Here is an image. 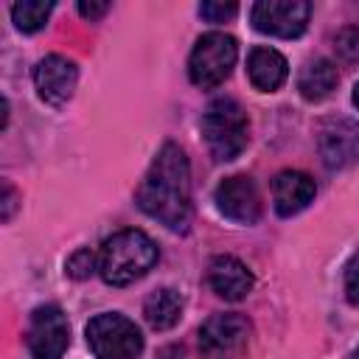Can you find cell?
Returning <instances> with one entry per match:
<instances>
[{
	"label": "cell",
	"mask_w": 359,
	"mask_h": 359,
	"mask_svg": "<svg viewBox=\"0 0 359 359\" xmlns=\"http://www.w3.org/2000/svg\"><path fill=\"white\" fill-rule=\"evenodd\" d=\"M137 208L174 233L191 224V165L177 143H163L135 191Z\"/></svg>",
	"instance_id": "6da1fadb"
},
{
	"label": "cell",
	"mask_w": 359,
	"mask_h": 359,
	"mask_svg": "<svg viewBox=\"0 0 359 359\" xmlns=\"http://www.w3.org/2000/svg\"><path fill=\"white\" fill-rule=\"evenodd\" d=\"M157 264V244L143 230L112 233L98 252V272L109 286H126L143 278Z\"/></svg>",
	"instance_id": "7a4b0ae2"
},
{
	"label": "cell",
	"mask_w": 359,
	"mask_h": 359,
	"mask_svg": "<svg viewBox=\"0 0 359 359\" xmlns=\"http://www.w3.org/2000/svg\"><path fill=\"white\" fill-rule=\"evenodd\" d=\"M202 137L213 160L219 163L236 160L247 146V115L241 104L233 98L210 101L202 115Z\"/></svg>",
	"instance_id": "3957f363"
},
{
	"label": "cell",
	"mask_w": 359,
	"mask_h": 359,
	"mask_svg": "<svg viewBox=\"0 0 359 359\" xmlns=\"http://www.w3.org/2000/svg\"><path fill=\"white\" fill-rule=\"evenodd\" d=\"M236 56H238V45L230 34L224 31L202 34L188 56V76L196 87L213 90L233 73Z\"/></svg>",
	"instance_id": "277c9868"
},
{
	"label": "cell",
	"mask_w": 359,
	"mask_h": 359,
	"mask_svg": "<svg viewBox=\"0 0 359 359\" xmlns=\"http://www.w3.org/2000/svg\"><path fill=\"white\" fill-rule=\"evenodd\" d=\"M87 345L95 359H137L143 351V334L129 317L104 311L87 323Z\"/></svg>",
	"instance_id": "5b68a950"
},
{
	"label": "cell",
	"mask_w": 359,
	"mask_h": 359,
	"mask_svg": "<svg viewBox=\"0 0 359 359\" xmlns=\"http://www.w3.org/2000/svg\"><path fill=\"white\" fill-rule=\"evenodd\" d=\"M25 342L34 359H62L70 345V325L56 303L36 306L28 317Z\"/></svg>",
	"instance_id": "8992f818"
},
{
	"label": "cell",
	"mask_w": 359,
	"mask_h": 359,
	"mask_svg": "<svg viewBox=\"0 0 359 359\" xmlns=\"http://www.w3.org/2000/svg\"><path fill=\"white\" fill-rule=\"evenodd\" d=\"M250 331V320L236 311L213 314L199 328V351L205 359H236L247 348Z\"/></svg>",
	"instance_id": "52a82bcc"
},
{
	"label": "cell",
	"mask_w": 359,
	"mask_h": 359,
	"mask_svg": "<svg viewBox=\"0 0 359 359\" xmlns=\"http://www.w3.org/2000/svg\"><path fill=\"white\" fill-rule=\"evenodd\" d=\"M309 17H311V6L306 0H261L250 11L255 31L280 39L300 36L309 25Z\"/></svg>",
	"instance_id": "ba28073f"
},
{
	"label": "cell",
	"mask_w": 359,
	"mask_h": 359,
	"mask_svg": "<svg viewBox=\"0 0 359 359\" xmlns=\"http://www.w3.org/2000/svg\"><path fill=\"white\" fill-rule=\"evenodd\" d=\"M213 202L219 208V213L236 224H255L261 219V194L258 185L244 177V174H233L227 180H222L216 185Z\"/></svg>",
	"instance_id": "9c48e42d"
},
{
	"label": "cell",
	"mask_w": 359,
	"mask_h": 359,
	"mask_svg": "<svg viewBox=\"0 0 359 359\" xmlns=\"http://www.w3.org/2000/svg\"><path fill=\"white\" fill-rule=\"evenodd\" d=\"M320 157L328 168H345L359 160V123L351 118H328L317 132Z\"/></svg>",
	"instance_id": "30bf717a"
},
{
	"label": "cell",
	"mask_w": 359,
	"mask_h": 359,
	"mask_svg": "<svg viewBox=\"0 0 359 359\" xmlns=\"http://www.w3.org/2000/svg\"><path fill=\"white\" fill-rule=\"evenodd\" d=\"M76 81H79V67L67 56L50 53L45 59H39L36 67H34L36 93H39V98H45L53 107H62L65 101H70V95L76 90Z\"/></svg>",
	"instance_id": "8fae6325"
},
{
	"label": "cell",
	"mask_w": 359,
	"mask_h": 359,
	"mask_svg": "<svg viewBox=\"0 0 359 359\" xmlns=\"http://www.w3.org/2000/svg\"><path fill=\"white\" fill-rule=\"evenodd\" d=\"M208 283L219 297L236 303V300H244L252 292L255 278L247 269V264L238 261L236 255H216L208 264Z\"/></svg>",
	"instance_id": "7c38bea8"
},
{
	"label": "cell",
	"mask_w": 359,
	"mask_h": 359,
	"mask_svg": "<svg viewBox=\"0 0 359 359\" xmlns=\"http://www.w3.org/2000/svg\"><path fill=\"white\" fill-rule=\"evenodd\" d=\"M317 194V185L314 180L306 174V171H280L275 180H272V202H275V210L278 216H294L300 213L303 208H309V202L314 199Z\"/></svg>",
	"instance_id": "4fadbf2b"
},
{
	"label": "cell",
	"mask_w": 359,
	"mask_h": 359,
	"mask_svg": "<svg viewBox=\"0 0 359 359\" xmlns=\"http://www.w3.org/2000/svg\"><path fill=\"white\" fill-rule=\"evenodd\" d=\"M247 73H250V81L255 90L275 93L278 87H283V81L289 76V65H286V56L280 50L258 45L247 56Z\"/></svg>",
	"instance_id": "5bb4252c"
},
{
	"label": "cell",
	"mask_w": 359,
	"mask_h": 359,
	"mask_svg": "<svg viewBox=\"0 0 359 359\" xmlns=\"http://www.w3.org/2000/svg\"><path fill=\"white\" fill-rule=\"evenodd\" d=\"M339 81V73L334 67V62L317 56V59H309L303 67H300V76H297V90L306 101H323L334 93Z\"/></svg>",
	"instance_id": "9a60e30c"
},
{
	"label": "cell",
	"mask_w": 359,
	"mask_h": 359,
	"mask_svg": "<svg viewBox=\"0 0 359 359\" xmlns=\"http://www.w3.org/2000/svg\"><path fill=\"white\" fill-rule=\"evenodd\" d=\"M182 309H185L182 294L177 289H171V286H163V289H157V292H151L146 297L143 317L154 331H168V328H174L180 323Z\"/></svg>",
	"instance_id": "2e32d148"
},
{
	"label": "cell",
	"mask_w": 359,
	"mask_h": 359,
	"mask_svg": "<svg viewBox=\"0 0 359 359\" xmlns=\"http://www.w3.org/2000/svg\"><path fill=\"white\" fill-rule=\"evenodd\" d=\"M50 11H53L50 0H20V3L11 6V20H14L17 31L34 34L48 22Z\"/></svg>",
	"instance_id": "e0dca14e"
},
{
	"label": "cell",
	"mask_w": 359,
	"mask_h": 359,
	"mask_svg": "<svg viewBox=\"0 0 359 359\" xmlns=\"http://www.w3.org/2000/svg\"><path fill=\"white\" fill-rule=\"evenodd\" d=\"M95 269H98V255L90 252V250H76V252L67 258V264H65V272H67L73 280H84V278H90Z\"/></svg>",
	"instance_id": "ac0fdd59"
},
{
	"label": "cell",
	"mask_w": 359,
	"mask_h": 359,
	"mask_svg": "<svg viewBox=\"0 0 359 359\" xmlns=\"http://www.w3.org/2000/svg\"><path fill=\"white\" fill-rule=\"evenodd\" d=\"M334 48L345 62H359V28H342L334 39Z\"/></svg>",
	"instance_id": "d6986e66"
},
{
	"label": "cell",
	"mask_w": 359,
	"mask_h": 359,
	"mask_svg": "<svg viewBox=\"0 0 359 359\" xmlns=\"http://www.w3.org/2000/svg\"><path fill=\"white\" fill-rule=\"evenodd\" d=\"M238 14V6L236 3H202L199 6V17L208 20V22H224L230 17Z\"/></svg>",
	"instance_id": "ffe728a7"
},
{
	"label": "cell",
	"mask_w": 359,
	"mask_h": 359,
	"mask_svg": "<svg viewBox=\"0 0 359 359\" xmlns=\"http://www.w3.org/2000/svg\"><path fill=\"white\" fill-rule=\"evenodd\" d=\"M345 294H348L351 303L359 306V252L345 266Z\"/></svg>",
	"instance_id": "44dd1931"
},
{
	"label": "cell",
	"mask_w": 359,
	"mask_h": 359,
	"mask_svg": "<svg viewBox=\"0 0 359 359\" xmlns=\"http://www.w3.org/2000/svg\"><path fill=\"white\" fill-rule=\"evenodd\" d=\"M109 8H112L109 3H87V0H81V3H79V14H81L84 20H90V22L101 20V17H104Z\"/></svg>",
	"instance_id": "7402d4cb"
},
{
	"label": "cell",
	"mask_w": 359,
	"mask_h": 359,
	"mask_svg": "<svg viewBox=\"0 0 359 359\" xmlns=\"http://www.w3.org/2000/svg\"><path fill=\"white\" fill-rule=\"evenodd\" d=\"M14 208H17V191L11 182H3V222L14 216Z\"/></svg>",
	"instance_id": "603a6c76"
},
{
	"label": "cell",
	"mask_w": 359,
	"mask_h": 359,
	"mask_svg": "<svg viewBox=\"0 0 359 359\" xmlns=\"http://www.w3.org/2000/svg\"><path fill=\"white\" fill-rule=\"evenodd\" d=\"M180 356H182L180 348H163V351L157 353V359H180Z\"/></svg>",
	"instance_id": "cb8c5ba5"
},
{
	"label": "cell",
	"mask_w": 359,
	"mask_h": 359,
	"mask_svg": "<svg viewBox=\"0 0 359 359\" xmlns=\"http://www.w3.org/2000/svg\"><path fill=\"white\" fill-rule=\"evenodd\" d=\"M353 104H356V109H359V84L353 87Z\"/></svg>",
	"instance_id": "d4e9b609"
},
{
	"label": "cell",
	"mask_w": 359,
	"mask_h": 359,
	"mask_svg": "<svg viewBox=\"0 0 359 359\" xmlns=\"http://www.w3.org/2000/svg\"><path fill=\"white\" fill-rule=\"evenodd\" d=\"M348 359H359V348H356V351H353V353H351Z\"/></svg>",
	"instance_id": "484cf974"
}]
</instances>
